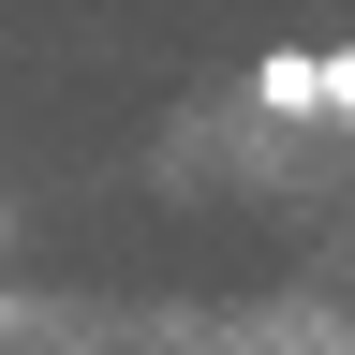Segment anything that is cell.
<instances>
[{
    "label": "cell",
    "mask_w": 355,
    "mask_h": 355,
    "mask_svg": "<svg viewBox=\"0 0 355 355\" xmlns=\"http://www.w3.org/2000/svg\"><path fill=\"white\" fill-rule=\"evenodd\" d=\"M252 104H282V119H311V44H282V60L252 74Z\"/></svg>",
    "instance_id": "cell-1"
},
{
    "label": "cell",
    "mask_w": 355,
    "mask_h": 355,
    "mask_svg": "<svg viewBox=\"0 0 355 355\" xmlns=\"http://www.w3.org/2000/svg\"><path fill=\"white\" fill-rule=\"evenodd\" d=\"M311 104H326V119H355V44H326V60H311Z\"/></svg>",
    "instance_id": "cell-2"
}]
</instances>
